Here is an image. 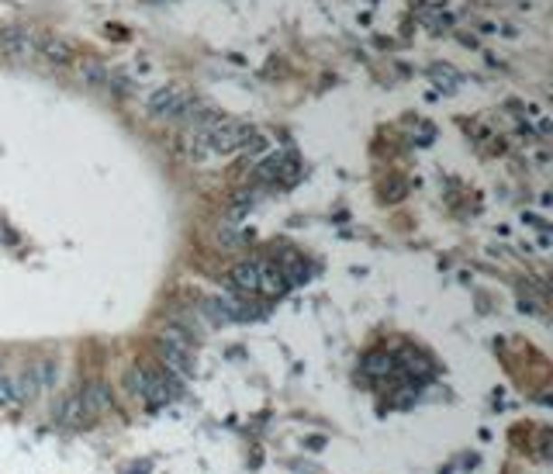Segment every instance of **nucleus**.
Returning <instances> with one entry per match:
<instances>
[{"label":"nucleus","instance_id":"1","mask_svg":"<svg viewBox=\"0 0 553 474\" xmlns=\"http://www.w3.org/2000/svg\"><path fill=\"white\" fill-rule=\"evenodd\" d=\"M253 138V128L246 121L232 118H204L191 132V146L198 153H236Z\"/></svg>","mask_w":553,"mask_h":474},{"label":"nucleus","instance_id":"2","mask_svg":"<svg viewBox=\"0 0 553 474\" xmlns=\"http://www.w3.org/2000/svg\"><path fill=\"white\" fill-rule=\"evenodd\" d=\"M156 354L159 360L166 364V371L170 374H180V377H191L194 374V350H191V343L177 333H166V337L156 339Z\"/></svg>","mask_w":553,"mask_h":474},{"label":"nucleus","instance_id":"3","mask_svg":"<svg viewBox=\"0 0 553 474\" xmlns=\"http://www.w3.org/2000/svg\"><path fill=\"white\" fill-rule=\"evenodd\" d=\"M194 108H198V100H191L183 90L177 87H159L149 94V111L156 115V118H187V115H194Z\"/></svg>","mask_w":553,"mask_h":474},{"label":"nucleus","instance_id":"4","mask_svg":"<svg viewBox=\"0 0 553 474\" xmlns=\"http://www.w3.org/2000/svg\"><path fill=\"white\" fill-rule=\"evenodd\" d=\"M125 384L136 398H145V402H166L170 392H166V377L153 371V367H132L125 374Z\"/></svg>","mask_w":553,"mask_h":474},{"label":"nucleus","instance_id":"5","mask_svg":"<svg viewBox=\"0 0 553 474\" xmlns=\"http://www.w3.org/2000/svg\"><path fill=\"white\" fill-rule=\"evenodd\" d=\"M229 284L239 295H257L259 291V263H239L229 274Z\"/></svg>","mask_w":553,"mask_h":474},{"label":"nucleus","instance_id":"6","mask_svg":"<svg viewBox=\"0 0 553 474\" xmlns=\"http://www.w3.org/2000/svg\"><path fill=\"white\" fill-rule=\"evenodd\" d=\"M291 284H287V274H284V267H276V263H259V291L263 295H284Z\"/></svg>","mask_w":553,"mask_h":474},{"label":"nucleus","instance_id":"7","mask_svg":"<svg viewBox=\"0 0 553 474\" xmlns=\"http://www.w3.org/2000/svg\"><path fill=\"white\" fill-rule=\"evenodd\" d=\"M0 49H4L7 56H14V60H28V56H35V39H32L28 32H7V35L0 39Z\"/></svg>","mask_w":553,"mask_h":474},{"label":"nucleus","instance_id":"8","mask_svg":"<svg viewBox=\"0 0 553 474\" xmlns=\"http://www.w3.org/2000/svg\"><path fill=\"white\" fill-rule=\"evenodd\" d=\"M21 392H18V377L14 374H0V412H18Z\"/></svg>","mask_w":553,"mask_h":474},{"label":"nucleus","instance_id":"9","mask_svg":"<svg viewBox=\"0 0 553 474\" xmlns=\"http://www.w3.org/2000/svg\"><path fill=\"white\" fill-rule=\"evenodd\" d=\"M284 174H297V159L291 156V153L274 156L270 163H263V166H259V177H263V180H276V177H284Z\"/></svg>","mask_w":553,"mask_h":474},{"label":"nucleus","instance_id":"10","mask_svg":"<svg viewBox=\"0 0 553 474\" xmlns=\"http://www.w3.org/2000/svg\"><path fill=\"white\" fill-rule=\"evenodd\" d=\"M18 377V392H21V402H35V398L42 395V388H39V381H35V371L28 367L24 374H14Z\"/></svg>","mask_w":553,"mask_h":474},{"label":"nucleus","instance_id":"11","mask_svg":"<svg viewBox=\"0 0 553 474\" xmlns=\"http://www.w3.org/2000/svg\"><path fill=\"white\" fill-rule=\"evenodd\" d=\"M32 371H35V381H39L42 392L56 388V381H60V371H56V364H35Z\"/></svg>","mask_w":553,"mask_h":474},{"label":"nucleus","instance_id":"12","mask_svg":"<svg viewBox=\"0 0 553 474\" xmlns=\"http://www.w3.org/2000/svg\"><path fill=\"white\" fill-rule=\"evenodd\" d=\"M42 52H45L49 60H60V62L73 60V49H70L66 42H45V45H42Z\"/></svg>","mask_w":553,"mask_h":474},{"label":"nucleus","instance_id":"13","mask_svg":"<svg viewBox=\"0 0 553 474\" xmlns=\"http://www.w3.org/2000/svg\"><path fill=\"white\" fill-rule=\"evenodd\" d=\"M0 374H4V367H0Z\"/></svg>","mask_w":553,"mask_h":474}]
</instances>
